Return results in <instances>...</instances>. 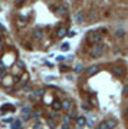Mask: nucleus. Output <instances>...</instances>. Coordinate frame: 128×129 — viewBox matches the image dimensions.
<instances>
[{"mask_svg":"<svg viewBox=\"0 0 128 129\" xmlns=\"http://www.w3.org/2000/svg\"><path fill=\"white\" fill-rule=\"evenodd\" d=\"M69 49V46H68V43H65L63 46H62V50H68Z\"/></svg>","mask_w":128,"mask_h":129,"instance_id":"obj_19","label":"nucleus"},{"mask_svg":"<svg viewBox=\"0 0 128 129\" xmlns=\"http://www.w3.org/2000/svg\"><path fill=\"white\" fill-rule=\"evenodd\" d=\"M105 123H106V128L108 129H114L115 125H117V122H115L114 119H108V120H105Z\"/></svg>","mask_w":128,"mask_h":129,"instance_id":"obj_9","label":"nucleus"},{"mask_svg":"<svg viewBox=\"0 0 128 129\" xmlns=\"http://www.w3.org/2000/svg\"><path fill=\"white\" fill-rule=\"evenodd\" d=\"M43 36H45V35H43V32H42L40 29H36V30L33 32V37H35V39H37V40H42V39H43Z\"/></svg>","mask_w":128,"mask_h":129,"instance_id":"obj_4","label":"nucleus"},{"mask_svg":"<svg viewBox=\"0 0 128 129\" xmlns=\"http://www.w3.org/2000/svg\"><path fill=\"white\" fill-rule=\"evenodd\" d=\"M104 49H105V45L101 42V43H96L95 46H94V49L91 50V56L92 57H99L102 53H104Z\"/></svg>","mask_w":128,"mask_h":129,"instance_id":"obj_1","label":"nucleus"},{"mask_svg":"<svg viewBox=\"0 0 128 129\" xmlns=\"http://www.w3.org/2000/svg\"><path fill=\"white\" fill-rule=\"evenodd\" d=\"M14 2H16V5H22L25 0H14Z\"/></svg>","mask_w":128,"mask_h":129,"instance_id":"obj_21","label":"nucleus"},{"mask_svg":"<svg viewBox=\"0 0 128 129\" xmlns=\"http://www.w3.org/2000/svg\"><path fill=\"white\" fill-rule=\"evenodd\" d=\"M60 108H62L63 111H69V109H71V101H69V99H65V101L60 103Z\"/></svg>","mask_w":128,"mask_h":129,"instance_id":"obj_5","label":"nucleus"},{"mask_svg":"<svg viewBox=\"0 0 128 129\" xmlns=\"http://www.w3.org/2000/svg\"><path fill=\"white\" fill-rule=\"evenodd\" d=\"M91 103H92V105H96V101H95V99H94V98H92V99H91Z\"/></svg>","mask_w":128,"mask_h":129,"instance_id":"obj_23","label":"nucleus"},{"mask_svg":"<svg viewBox=\"0 0 128 129\" xmlns=\"http://www.w3.org/2000/svg\"><path fill=\"white\" fill-rule=\"evenodd\" d=\"M115 35H117L118 37H122L124 36V30H122V29H119V30H117V32H115Z\"/></svg>","mask_w":128,"mask_h":129,"instance_id":"obj_14","label":"nucleus"},{"mask_svg":"<svg viewBox=\"0 0 128 129\" xmlns=\"http://www.w3.org/2000/svg\"><path fill=\"white\" fill-rule=\"evenodd\" d=\"M88 40L91 42V43H101V40H102V35H101L99 32H92L91 35H89V37H88Z\"/></svg>","mask_w":128,"mask_h":129,"instance_id":"obj_2","label":"nucleus"},{"mask_svg":"<svg viewBox=\"0 0 128 129\" xmlns=\"http://www.w3.org/2000/svg\"><path fill=\"white\" fill-rule=\"evenodd\" d=\"M82 69H83L82 64H78V66L75 68V72H76V73H79V72H82Z\"/></svg>","mask_w":128,"mask_h":129,"instance_id":"obj_16","label":"nucleus"},{"mask_svg":"<svg viewBox=\"0 0 128 129\" xmlns=\"http://www.w3.org/2000/svg\"><path fill=\"white\" fill-rule=\"evenodd\" d=\"M52 108H53L55 111H58V109H60V102L55 101V102H53V103H52Z\"/></svg>","mask_w":128,"mask_h":129,"instance_id":"obj_12","label":"nucleus"},{"mask_svg":"<svg viewBox=\"0 0 128 129\" xmlns=\"http://www.w3.org/2000/svg\"><path fill=\"white\" fill-rule=\"evenodd\" d=\"M23 90H26V92H29V90H30V88H29V86H25V88H23Z\"/></svg>","mask_w":128,"mask_h":129,"instance_id":"obj_22","label":"nucleus"},{"mask_svg":"<svg viewBox=\"0 0 128 129\" xmlns=\"http://www.w3.org/2000/svg\"><path fill=\"white\" fill-rule=\"evenodd\" d=\"M112 73H114L115 76H122V75H124V69H122V68H119V66H117V68L112 69Z\"/></svg>","mask_w":128,"mask_h":129,"instance_id":"obj_8","label":"nucleus"},{"mask_svg":"<svg viewBox=\"0 0 128 129\" xmlns=\"http://www.w3.org/2000/svg\"><path fill=\"white\" fill-rule=\"evenodd\" d=\"M13 129H20L22 128V120H19V119H16L13 122V126H12Z\"/></svg>","mask_w":128,"mask_h":129,"instance_id":"obj_10","label":"nucleus"},{"mask_svg":"<svg viewBox=\"0 0 128 129\" xmlns=\"http://www.w3.org/2000/svg\"><path fill=\"white\" fill-rule=\"evenodd\" d=\"M99 72V66H91V68H88L87 69V75L88 76H92V75H95Z\"/></svg>","mask_w":128,"mask_h":129,"instance_id":"obj_3","label":"nucleus"},{"mask_svg":"<svg viewBox=\"0 0 128 129\" xmlns=\"http://www.w3.org/2000/svg\"><path fill=\"white\" fill-rule=\"evenodd\" d=\"M83 13L82 12H78V13H75V22H76V23H82L83 22Z\"/></svg>","mask_w":128,"mask_h":129,"instance_id":"obj_7","label":"nucleus"},{"mask_svg":"<svg viewBox=\"0 0 128 129\" xmlns=\"http://www.w3.org/2000/svg\"><path fill=\"white\" fill-rule=\"evenodd\" d=\"M124 95H125V96H127V95H128V85H127V86H124Z\"/></svg>","mask_w":128,"mask_h":129,"instance_id":"obj_17","label":"nucleus"},{"mask_svg":"<svg viewBox=\"0 0 128 129\" xmlns=\"http://www.w3.org/2000/svg\"><path fill=\"white\" fill-rule=\"evenodd\" d=\"M65 35H66V29H65V27H60L59 30H58V37H63Z\"/></svg>","mask_w":128,"mask_h":129,"instance_id":"obj_11","label":"nucleus"},{"mask_svg":"<svg viewBox=\"0 0 128 129\" xmlns=\"http://www.w3.org/2000/svg\"><path fill=\"white\" fill-rule=\"evenodd\" d=\"M68 69H69L68 66H60V70H62V72H66Z\"/></svg>","mask_w":128,"mask_h":129,"instance_id":"obj_18","label":"nucleus"},{"mask_svg":"<svg viewBox=\"0 0 128 129\" xmlns=\"http://www.w3.org/2000/svg\"><path fill=\"white\" fill-rule=\"evenodd\" d=\"M76 123H78V126H81L82 128L83 125H87L88 123V120L85 116H79V118H76Z\"/></svg>","mask_w":128,"mask_h":129,"instance_id":"obj_6","label":"nucleus"},{"mask_svg":"<svg viewBox=\"0 0 128 129\" xmlns=\"http://www.w3.org/2000/svg\"><path fill=\"white\" fill-rule=\"evenodd\" d=\"M96 129H108V128H106V123H105V122H101V123L96 126Z\"/></svg>","mask_w":128,"mask_h":129,"instance_id":"obj_13","label":"nucleus"},{"mask_svg":"<svg viewBox=\"0 0 128 129\" xmlns=\"http://www.w3.org/2000/svg\"><path fill=\"white\" fill-rule=\"evenodd\" d=\"M58 13H59V14H62V16H63V14L66 13V9H65L63 6H62V7H59V10H58Z\"/></svg>","mask_w":128,"mask_h":129,"instance_id":"obj_15","label":"nucleus"},{"mask_svg":"<svg viewBox=\"0 0 128 129\" xmlns=\"http://www.w3.org/2000/svg\"><path fill=\"white\" fill-rule=\"evenodd\" d=\"M68 36H69V37L75 36V32H73V30H71V32H68Z\"/></svg>","mask_w":128,"mask_h":129,"instance_id":"obj_20","label":"nucleus"}]
</instances>
